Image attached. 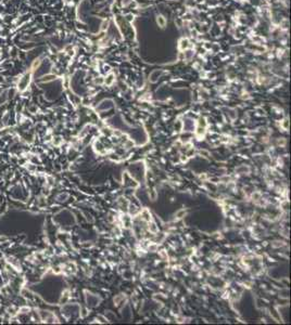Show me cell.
Masks as SVG:
<instances>
[{
    "label": "cell",
    "instance_id": "obj_1",
    "mask_svg": "<svg viewBox=\"0 0 291 325\" xmlns=\"http://www.w3.org/2000/svg\"><path fill=\"white\" fill-rule=\"evenodd\" d=\"M29 80H31V74H29V73H26L25 75H23V77L20 78L19 80V90L24 91L25 89L27 88L28 84H29Z\"/></svg>",
    "mask_w": 291,
    "mask_h": 325
},
{
    "label": "cell",
    "instance_id": "obj_2",
    "mask_svg": "<svg viewBox=\"0 0 291 325\" xmlns=\"http://www.w3.org/2000/svg\"><path fill=\"white\" fill-rule=\"evenodd\" d=\"M184 215H186V211H185V210H182V211L177 213V217H178V218H182Z\"/></svg>",
    "mask_w": 291,
    "mask_h": 325
}]
</instances>
